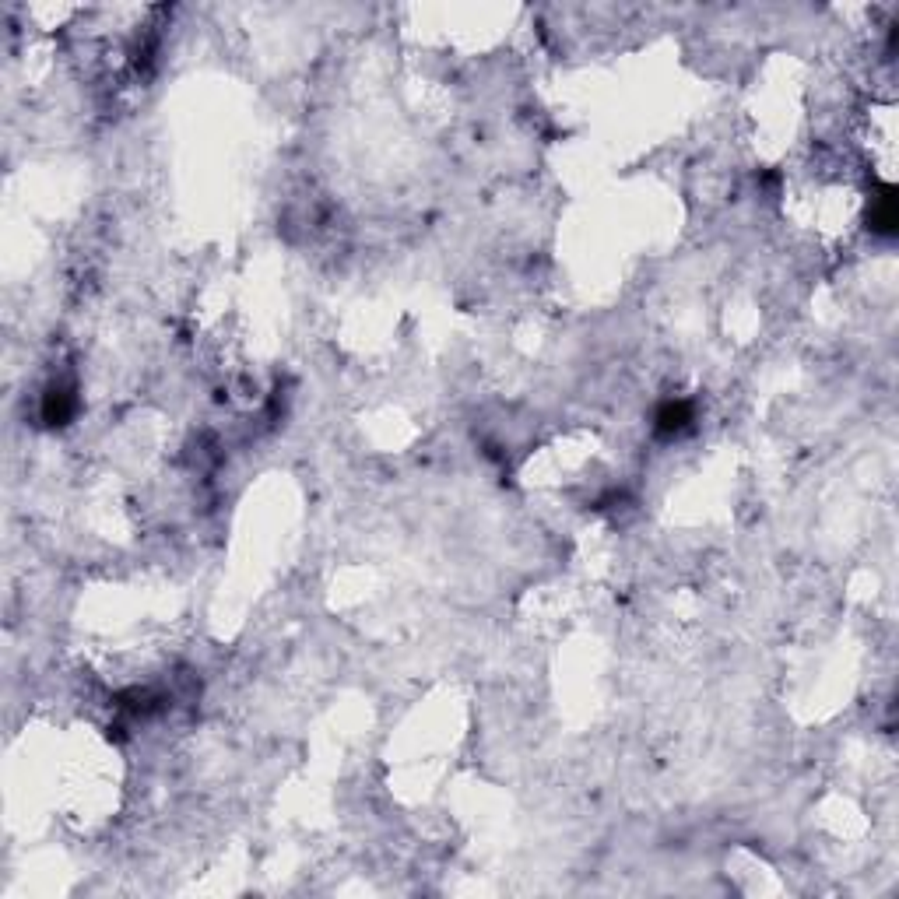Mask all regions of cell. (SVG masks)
Instances as JSON below:
<instances>
[{"mask_svg": "<svg viewBox=\"0 0 899 899\" xmlns=\"http://www.w3.org/2000/svg\"><path fill=\"white\" fill-rule=\"evenodd\" d=\"M868 229L875 232V236H885V239L896 236V229H899V211H896V190H892V187H882L875 197H871Z\"/></svg>", "mask_w": 899, "mask_h": 899, "instance_id": "1", "label": "cell"}]
</instances>
